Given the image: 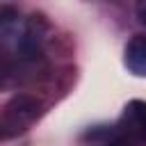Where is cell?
I'll return each mask as SVG.
<instances>
[{
  "label": "cell",
  "mask_w": 146,
  "mask_h": 146,
  "mask_svg": "<svg viewBox=\"0 0 146 146\" xmlns=\"http://www.w3.org/2000/svg\"><path fill=\"white\" fill-rule=\"evenodd\" d=\"M116 144H146V103L135 100L125 107L119 125H116Z\"/></svg>",
  "instance_id": "6da1fadb"
},
{
  "label": "cell",
  "mask_w": 146,
  "mask_h": 146,
  "mask_svg": "<svg viewBox=\"0 0 146 146\" xmlns=\"http://www.w3.org/2000/svg\"><path fill=\"white\" fill-rule=\"evenodd\" d=\"M123 62L135 75H146V34H135L123 52Z\"/></svg>",
  "instance_id": "7a4b0ae2"
},
{
  "label": "cell",
  "mask_w": 146,
  "mask_h": 146,
  "mask_svg": "<svg viewBox=\"0 0 146 146\" xmlns=\"http://www.w3.org/2000/svg\"><path fill=\"white\" fill-rule=\"evenodd\" d=\"M135 11H137L139 23L146 27V0H135Z\"/></svg>",
  "instance_id": "3957f363"
}]
</instances>
